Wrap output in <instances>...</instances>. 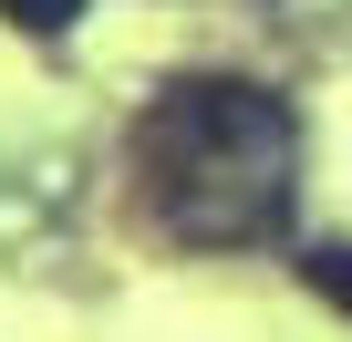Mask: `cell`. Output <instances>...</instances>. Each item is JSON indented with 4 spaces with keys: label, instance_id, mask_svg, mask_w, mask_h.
<instances>
[{
    "label": "cell",
    "instance_id": "obj_2",
    "mask_svg": "<svg viewBox=\"0 0 352 342\" xmlns=\"http://www.w3.org/2000/svg\"><path fill=\"white\" fill-rule=\"evenodd\" d=\"M83 11H94V0H0V21H11V32H32V42H63Z\"/></svg>",
    "mask_w": 352,
    "mask_h": 342
},
{
    "label": "cell",
    "instance_id": "obj_3",
    "mask_svg": "<svg viewBox=\"0 0 352 342\" xmlns=\"http://www.w3.org/2000/svg\"><path fill=\"white\" fill-rule=\"evenodd\" d=\"M300 280H311V290H321L331 311H352V239H331V249H311V259H300Z\"/></svg>",
    "mask_w": 352,
    "mask_h": 342
},
{
    "label": "cell",
    "instance_id": "obj_1",
    "mask_svg": "<svg viewBox=\"0 0 352 342\" xmlns=\"http://www.w3.org/2000/svg\"><path fill=\"white\" fill-rule=\"evenodd\" d=\"M135 177L166 239L187 249H259L290 218L300 114L249 73H176L135 125Z\"/></svg>",
    "mask_w": 352,
    "mask_h": 342
}]
</instances>
